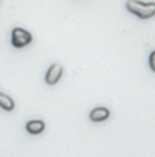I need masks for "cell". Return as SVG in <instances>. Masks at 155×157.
Listing matches in <instances>:
<instances>
[{
    "instance_id": "obj_2",
    "label": "cell",
    "mask_w": 155,
    "mask_h": 157,
    "mask_svg": "<svg viewBox=\"0 0 155 157\" xmlns=\"http://www.w3.org/2000/svg\"><path fill=\"white\" fill-rule=\"evenodd\" d=\"M32 41V35H30L27 30L22 29V28H15L13 30V35H11V43L14 47L16 48H21L25 47Z\"/></svg>"
},
{
    "instance_id": "obj_4",
    "label": "cell",
    "mask_w": 155,
    "mask_h": 157,
    "mask_svg": "<svg viewBox=\"0 0 155 157\" xmlns=\"http://www.w3.org/2000/svg\"><path fill=\"white\" fill-rule=\"evenodd\" d=\"M110 117V110L107 108H95L89 113V119L92 121H104Z\"/></svg>"
},
{
    "instance_id": "obj_6",
    "label": "cell",
    "mask_w": 155,
    "mask_h": 157,
    "mask_svg": "<svg viewBox=\"0 0 155 157\" xmlns=\"http://www.w3.org/2000/svg\"><path fill=\"white\" fill-rule=\"evenodd\" d=\"M14 106H15V103H14L13 98H10L8 95L0 92V108L4 109V110H7V112H10V110L14 109Z\"/></svg>"
},
{
    "instance_id": "obj_1",
    "label": "cell",
    "mask_w": 155,
    "mask_h": 157,
    "mask_svg": "<svg viewBox=\"0 0 155 157\" xmlns=\"http://www.w3.org/2000/svg\"><path fill=\"white\" fill-rule=\"evenodd\" d=\"M126 8L132 14L137 15L142 19H147L155 15V3H143L139 0H128Z\"/></svg>"
},
{
    "instance_id": "obj_5",
    "label": "cell",
    "mask_w": 155,
    "mask_h": 157,
    "mask_svg": "<svg viewBox=\"0 0 155 157\" xmlns=\"http://www.w3.org/2000/svg\"><path fill=\"white\" fill-rule=\"evenodd\" d=\"M44 128H45V124H44V121H41V120H32V121H29L26 124V131L33 134V135L41 134L44 131Z\"/></svg>"
},
{
    "instance_id": "obj_3",
    "label": "cell",
    "mask_w": 155,
    "mask_h": 157,
    "mask_svg": "<svg viewBox=\"0 0 155 157\" xmlns=\"http://www.w3.org/2000/svg\"><path fill=\"white\" fill-rule=\"evenodd\" d=\"M63 73V68L60 63H54V65L49 66V69L45 73V83L52 86V84H56L60 80Z\"/></svg>"
},
{
    "instance_id": "obj_7",
    "label": "cell",
    "mask_w": 155,
    "mask_h": 157,
    "mask_svg": "<svg viewBox=\"0 0 155 157\" xmlns=\"http://www.w3.org/2000/svg\"><path fill=\"white\" fill-rule=\"evenodd\" d=\"M148 62H150V68H151V71L155 72V51H153V52L150 54Z\"/></svg>"
}]
</instances>
